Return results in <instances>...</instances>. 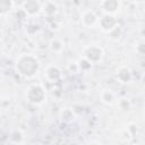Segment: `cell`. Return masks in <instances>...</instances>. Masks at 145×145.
Instances as JSON below:
<instances>
[{
	"mask_svg": "<svg viewBox=\"0 0 145 145\" xmlns=\"http://www.w3.org/2000/svg\"><path fill=\"white\" fill-rule=\"evenodd\" d=\"M117 78L121 83H128L131 79V72L128 67H120L117 71Z\"/></svg>",
	"mask_w": 145,
	"mask_h": 145,
	"instance_id": "ba28073f",
	"label": "cell"
},
{
	"mask_svg": "<svg viewBox=\"0 0 145 145\" xmlns=\"http://www.w3.org/2000/svg\"><path fill=\"white\" fill-rule=\"evenodd\" d=\"M101 101L105 104H112L114 101V94L111 89H103L101 92Z\"/></svg>",
	"mask_w": 145,
	"mask_h": 145,
	"instance_id": "8fae6325",
	"label": "cell"
},
{
	"mask_svg": "<svg viewBox=\"0 0 145 145\" xmlns=\"http://www.w3.org/2000/svg\"><path fill=\"white\" fill-rule=\"evenodd\" d=\"M2 36H3V32H2V29L0 28V40L2 39Z\"/></svg>",
	"mask_w": 145,
	"mask_h": 145,
	"instance_id": "2e32d148",
	"label": "cell"
},
{
	"mask_svg": "<svg viewBox=\"0 0 145 145\" xmlns=\"http://www.w3.org/2000/svg\"><path fill=\"white\" fill-rule=\"evenodd\" d=\"M26 97H27V101L33 104H42L44 102L46 95H45L44 88L41 85L36 84V85H32L27 89Z\"/></svg>",
	"mask_w": 145,
	"mask_h": 145,
	"instance_id": "7a4b0ae2",
	"label": "cell"
},
{
	"mask_svg": "<svg viewBox=\"0 0 145 145\" xmlns=\"http://www.w3.org/2000/svg\"><path fill=\"white\" fill-rule=\"evenodd\" d=\"M22 9L27 16H34V15H37L42 10V5L37 1H27L23 3Z\"/></svg>",
	"mask_w": 145,
	"mask_h": 145,
	"instance_id": "8992f818",
	"label": "cell"
},
{
	"mask_svg": "<svg viewBox=\"0 0 145 145\" xmlns=\"http://www.w3.org/2000/svg\"><path fill=\"white\" fill-rule=\"evenodd\" d=\"M101 6H102L103 10H104V11H105L108 15H111V14L116 12L117 10H119V7H120L119 2H118V1H116V0L103 1V2L101 3Z\"/></svg>",
	"mask_w": 145,
	"mask_h": 145,
	"instance_id": "52a82bcc",
	"label": "cell"
},
{
	"mask_svg": "<svg viewBox=\"0 0 145 145\" xmlns=\"http://www.w3.org/2000/svg\"><path fill=\"white\" fill-rule=\"evenodd\" d=\"M50 48L53 52H60L63 49V43L58 39H53L50 43Z\"/></svg>",
	"mask_w": 145,
	"mask_h": 145,
	"instance_id": "7c38bea8",
	"label": "cell"
},
{
	"mask_svg": "<svg viewBox=\"0 0 145 145\" xmlns=\"http://www.w3.org/2000/svg\"><path fill=\"white\" fill-rule=\"evenodd\" d=\"M119 105H120V108L123 109V110H128V109L130 108V103H129V101L126 100V99H121V100L119 101Z\"/></svg>",
	"mask_w": 145,
	"mask_h": 145,
	"instance_id": "9a60e30c",
	"label": "cell"
},
{
	"mask_svg": "<svg viewBox=\"0 0 145 145\" xmlns=\"http://www.w3.org/2000/svg\"><path fill=\"white\" fill-rule=\"evenodd\" d=\"M82 23L87 28H93L99 24V17L93 10H85L82 14Z\"/></svg>",
	"mask_w": 145,
	"mask_h": 145,
	"instance_id": "5b68a950",
	"label": "cell"
},
{
	"mask_svg": "<svg viewBox=\"0 0 145 145\" xmlns=\"http://www.w3.org/2000/svg\"><path fill=\"white\" fill-rule=\"evenodd\" d=\"M42 10L44 11V14H45L46 16H53V15L58 11V6H57L54 2L49 1V2L43 3V6H42Z\"/></svg>",
	"mask_w": 145,
	"mask_h": 145,
	"instance_id": "30bf717a",
	"label": "cell"
},
{
	"mask_svg": "<svg viewBox=\"0 0 145 145\" xmlns=\"http://www.w3.org/2000/svg\"><path fill=\"white\" fill-rule=\"evenodd\" d=\"M40 69V62L32 54H22L16 61V70L19 75L26 78L34 77Z\"/></svg>",
	"mask_w": 145,
	"mask_h": 145,
	"instance_id": "6da1fadb",
	"label": "cell"
},
{
	"mask_svg": "<svg viewBox=\"0 0 145 145\" xmlns=\"http://www.w3.org/2000/svg\"><path fill=\"white\" fill-rule=\"evenodd\" d=\"M61 76V72H60V69L58 67H54V66H51L46 69V72H45V77L49 82L53 83L56 82L57 79H59V77Z\"/></svg>",
	"mask_w": 145,
	"mask_h": 145,
	"instance_id": "9c48e42d",
	"label": "cell"
},
{
	"mask_svg": "<svg viewBox=\"0 0 145 145\" xmlns=\"http://www.w3.org/2000/svg\"><path fill=\"white\" fill-rule=\"evenodd\" d=\"M12 8V2L10 1H0V15L7 14Z\"/></svg>",
	"mask_w": 145,
	"mask_h": 145,
	"instance_id": "4fadbf2b",
	"label": "cell"
},
{
	"mask_svg": "<svg viewBox=\"0 0 145 145\" xmlns=\"http://www.w3.org/2000/svg\"><path fill=\"white\" fill-rule=\"evenodd\" d=\"M99 25H100V27L104 32L110 33L114 27L118 26V22H117V19H116L114 16L105 14L101 19H99Z\"/></svg>",
	"mask_w": 145,
	"mask_h": 145,
	"instance_id": "277c9868",
	"label": "cell"
},
{
	"mask_svg": "<svg viewBox=\"0 0 145 145\" xmlns=\"http://www.w3.org/2000/svg\"><path fill=\"white\" fill-rule=\"evenodd\" d=\"M84 59L87 60L89 63H95L100 61L103 57V50L101 46L97 45H88L83 51Z\"/></svg>",
	"mask_w": 145,
	"mask_h": 145,
	"instance_id": "3957f363",
	"label": "cell"
},
{
	"mask_svg": "<svg viewBox=\"0 0 145 145\" xmlns=\"http://www.w3.org/2000/svg\"><path fill=\"white\" fill-rule=\"evenodd\" d=\"M74 117H75V114L70 109H65L61 112V119L63 121H71L74 119Z\"/></svg>",
	"mask_w": 145,
	"mask_h": 145,
	"instance_id": "5bb4252c",
	"label": "cell"
}]
</instances>
